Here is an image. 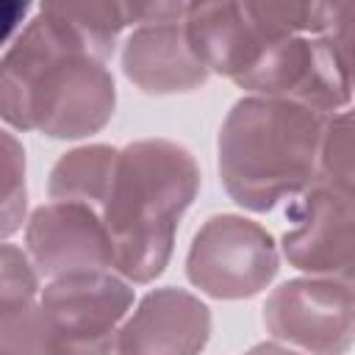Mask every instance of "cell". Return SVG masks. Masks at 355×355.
<instances>
[{
	"instance_id": "6da1fadb",
	"label": "cell",
	"mask_w": 355,
	"mask_h": 355,
	"mask_svg": "<svg viewBox=\"0 0 355 355\" xmlns=\"http://www.w3.org/2000/svg\"><path fill=\"white\" fill-rule=\"evenodd\" d=\"M116 108L114 75L58 8L39 6L0 55V119L14 130L83 139Z\"/></svg>"
},
{
	"instance_id": "7a4b0ae2",
	"label": "cell",
	"mask_w": 355,
	"mask_h": 355,
	"mask_svg": "<svg viewBox=\"0 0 355 355\" xmlns=\"http://www.w3.org/2000/svg\"><path fill=\"white\" fill-rule=\"evenodd\" d=\"M200 191L194 155L169 139H139L116 153L100 219L111 239L114 272L128 283L155 280L175 250L178 222Z\"/></svg>"
},
{
	"instance_id": "3957f363",
	"label": "cell",
	"mask_w": 355,
	"mask_h": 355,
	"mask_svg": "<svg viewBox=\"0 0 355 355\" xmlns=\"http://www.w3.org/2000/svg\"><path fill=\"white\" fill-rule=\"evenodd\" d=\"M324 114L277 97H241L219 128V178L227 197L266 214L316 180Z\"/></svg>"
},
{
	"instance_id": "277c9868",
	"label": "cell",
	"mask_w": 355,
	"mask_h": 355,
	"mask_svg": "<svg viewBox=\"0 0 355 355\" xmlns=\"http://www.w3.org/2000/svg\"><path fill=\"white\" fill-rule=\"evenodd\" d=\"M133 288L116 272H80L39 291V355H119V324Z\"/></svg>"
},
{
	"instance_id": "5b68a950",
	"label": "cell",
	"mask_w": 355,
	"mask_h": 355,
	"mask_svg": "<svg viewBox=\"0 0 355 355\" xmlns=\"http://www.w3.org/2000/svg\"><path fill=\"white\" fill-rule=\"evenodd\" d=\"M277 269L280 255L272 233L239 214L208 216L186 255L191 286L216 300L255 297L275 280Z\"/></svg>"
},
{
	"instance_id": "8992f818",
	"label": "cell",
	"mask_w": 355,
	"mask_h": 355,
	"mask_svg": "<svg viewBox=\"0 0 355 355\" xmlns=\"http://www.w3.org/2000/svg\"><path fill=\"white\" fill-rule=\"evenodd\" d=\"M263 324L275 341L305 355H344L352 347V283L294 277L263 302Z\"/></svg>"
},
{
	"instance_id": "52a82bcc",
	"label": "cell",
	"mask_w": 355,
	"mask_h": 355,
	"mask_svg": "<svg viewBox=\"0 0 355 355\" xmlns=\"http://www.w3.org/2000/svg\"><path fill=\"white\" fill-rule=\"evenodd\" d=\"M286 33L263 14L261 3H189L186 36L191 53L208 75L230 78L236 86Z\"/></svg>"
},
{
	"instance_id": "ba28073f",
	"label": "cell",
	"mask_w": 355,
	"mask_h": 355,
	"mask_svg": "<svg viewBox=\"0 0 355 355\" xmlns=\"http://www.w3.org/2000/svg\"><path fill=\"white\" fill-rule=\"evenodd\" d=\"M25 252L39 277L114 272V252L100 211L80 202H44L25 219Z\"/></svg>"
},
{
	"instance_id": "9c48e42d",
	"label": "cell",
	"mask_w": 355,
	"mask_h": 355,
	"mask_svg": "<svg viewBox=\"0 0 355 355\" xmlns=\"http://www.w3.org/2000/svg\"><path fill=\"white\" fill-rule=\"evenodd\" d=\"M291 222L280 241L286 261L308 277L352 283V197L313 183L294 202Z\"/></svg>"
},
{
	"instance_id": "30bf717a",
	"label": "cell",
	"mask_w": 355,
	"mask_h": 355,
	"mask_svg": "<svg viewBox=\"0 0 355 355\" xmlns=\"http://www.w3.org/2000/svg\"><path fill=\"white\" fill-rule=\"evenodd\" d=\"M208 338V305L186 288L164 286L144 294L119 324V355H200Z\"/></svg>"
},
{
	"instance_id": "8fae6325",
	"label": "cell",
	"mask_w": 355,
	"mask_h": 355,
	"mask_svg": "<svg viewBox=\"0 0 355 355\" xmlns=\"http://www.w3.org/2000/svg\"><path fill=\"white\" fill-rule=\"evenodd\" d=\"M122 72L144 94H183L208 80V69L191 53L186 17L136 25L122 47Z\"/></svg>"
},
{
	"instance_id": "7c38bea8",
	"label": "cell",
	"mask_w": 355,
	"mask_h": 355,
	"mask_svg": "<svg viewBox=\"0 0 355 355\" xmlns=\"http://www.w3.org/2000/svg\"><path fill=\"white\" fill-rule=\"evenodd\" d=\"M39 272L28 252L0 241V352L39 355Z\"/></svg>"
},
{
	"instance_id": "4fadbf2b",
	"label": "cell",
	"mask_w": 355,
	"mask_h": 355,
	"mask_svg": "<svg viewBox=\"0 0 355 355\" xmlns=\"http://www.w3.org/2000/svg\"><path fill=\"white\" fill-rule=\"evenodd\" d=\"M116 147L111 144H83L64 153L47 180V194L53 202H80L94 211L103 208L114 166H116Z\"/></svg>"
},
{
	"instance_id": "5bb4252c",
	"label": "cell",
	"mask_w": 355,
	"mask_h": 355,
	"mask_svg": "<svg viewBox=\"0 0 355 355\" xmlns=\"http://www.w3.org/2000/svg\"><path fill=\"white\" fill-rule=\"evenodd\" d=\"M58 14L78 31L86 47L108 61L122 31L133 25V3H53Z\"/></svg>"
},
{
	"instance_id": "9a60e30c",
	"label": "cell",
	"mask_w": 355,
	"mask_h": 355,
	"mask_svg": "<svg viewBox=\"0 0 355 355\" xmlns=\"http://www.w3.org/2000/svg\"><path fill=\"white\" fill-rule=\"evenodd\" d=\"M313 183L352 197V114L347 108L324 119Z\"/></svg>"
},
{
	"instance_id": "2e32d148",
	"label": "cell",
	"mask_w": 355,
	"mask_h": 355,
	"mask_svg": "<svg viewBox=\"0 0 355 355\" xmlns=\"http://www.w3.org/2000/svg\"><path fill=\"white\" fill-rule=\"evenodd\" d=\"M25 211H28L25 147L11 130L0 128V241L22 227Z\"/></svg>"
},
{
	"instance_id": "e0dca14e",
	"label": "cell",
	"mask_w": 355,
	"mask_h": 355,
	"mask_svg": "<svg viewBox=\"0 0 355 355\" xmlns=\"http://www.w3.org/2000/svg\"><path fill=\"white\" fill-rule=\"evenodd\" d=\"M31 14V3H19V0H0V47H6V42L22 28V22Z\"/></svg>"
},
{
	"instance_id": "ac0fdd59",
	"label": "cell",
	"mask_w": 355,
	"mask_h": 355,
	"mask_svg": "<svg viewBox=\"0 0 355 355\" xmlns=\"http://www.w3.org/2000/svg\"><path fill=\"white\" fill-rule=\"evenodd\" d=\"M244 355H305V352L291 349V347H286V344H280V341H261V344L250 347Z\"/></svg>"
},
{
	"instance_id": "d6986e66",
	"label": "cell",
	"mask_w": 355,
	"mask_h": 355,
	"mask_svg": "<svg viewBox=\"0 0 355 355\" xmlns=\"http://www.w3.org/2000/svg\"><path fill=\"white\" fill-rule=\"evenodd\" d=\"M0 355H19V352H0Z\"/></svg>"
}]
</instances>
